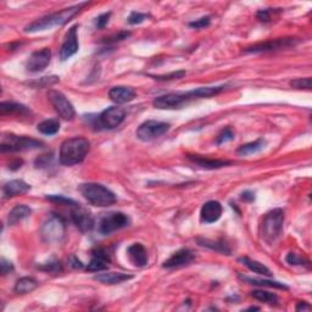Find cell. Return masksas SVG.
Here are the masks:
<instances>
[{"label": "cell", "mask_w": 312, "mask_h": 312, "mask_svg": "<svg viewBox=\"0 0 312 312\" xmlns=\"http://www.w3.org/2000/svg\"><path fill=\"white\" fill-rule=\"evenodd\" d=\"M87 5L88 3H79V4L64 9V10L58 11V13L47 15V16L35 20L34 22L26 26L25 32H27V33H37V32L47 31V29L56 27V26H64L65 23H67L68 21H71V19H73Z\"/></svg>", "instance_id": "1"}, {"label": "cell", "mask_w": 312, "mask_h": 312, "mask_svg": "<svg viewBox=\"0 0 312 312\" xmlns=\"http://www.w3.org/2000/svg\"><path fill=\"white\" fill-rule=\"evenodd\" d=\"M91 149V143L82 137H75L65 141L60 148V162L65 166L81 163Z\"/></svg>", "instance_id": "2"}, {"label": "cell", "mask_w": 312, "mask_h": 312, "mask_svg": "<svg viewBox=\"0 0 312 312\" xmlns=\"http://www.w3.org/2000/svg\"><path fill=\"white\" fill-rule=\"evenodd\" d=\"M79 192L89 204L98 207H108L116 203V195L105 186L99 183H84L79 187Z\"/></svg>", "instance_id": "3"}, {"label": "cell", "mask_w": 312, "mask_h": 312, "mask_svg": "<svg viewBox=\"0 0 312 312\" xmlns=\"http://www.w3.org/2000/svg\"><path fill=\"white\" fill-rule=\"evenodd\" d=\"M284 225V211L275 209L266 213L260 226V236L267 244H273L281 237Z\"/></svg>", "instance_id": "4"}, {"label": "cell", "mask_w": 312, "mask_h": 312, "mask_svg": "<svg viewBox=\"0 0 312 312\" xmlns=\"http://www.w3.org/2000/svg\"><path fill=\"white\" fill-rule=\"evenodd\" d=\"M44 143L37 139L29 138V137H19L15 135H4L2 138V148L3 153H15V151H26V150H33L38 148H43Z\"/></svg>", "instance_id": "5"}, {"label": "cell", "mask_w": 312, "mask_h": 312, "mask_svg": "<svg viewBox=\"0 0 312 312\" xmlns=\"http://www.w3.org/2000/svg\"><path fill=\"white\" fill-rule=\"evenodd\" d=\"M129 224V217L123 212L103 213L102 217L99 218V222H98V232L103 236H109L116 231L128 227Z\"/></svg>", "instance_id": "6"}, {"label": "cell", "mask_w": 312, "mask_h": 312, "mask_svg": "<svg viewBox=\"0 0 312 312\" xmlns=\"http://www.w3.org/2000/svg\"><path fill=\"white\" fill-rule=\"evenodd\" d=\"M190 100H194L192 93L189 92H177V93H168L165 95H160L154 99V108L160 110H174L181 109L182 106L188 104Z\"/></svg>", "instance_id": "7"}, {"label": "cell", "mask_w": 312, "mask_h": 312, "mask_svg": "<svg viewBox=\"0 0 312 312\" xmlns=\"http://www.w3.org/2000/svg\"><path fill=\"white\" fill-rule=\"evenodd\" d=\"M126 117V111L118 106H111V108L104 110L98 117H95L94 127L104 129H114L123 122Z\"/></svg>", "instance_id": "8"}, {"label": "cell", "mask_w": 312, "mask_h": 312, "mask_svg": "<svg viewBox=\"0 0 312 312\" xmlns=\"http://www.w3.org/2000/svg\"><path fill=\"white\" fill-rule=\"evenodd\" d=\"M40 234L48 243L59 242L65 234V222L61 216L53 213L41 226Z\"/></svg>", "instance_id": "9"}, {"label": "cell", "mask_w": 312, "mask_h": 312, "mask_svg": "<svg viewBox=\"0 0 312 312\" xmlns=\"http://www.w3.org/2000/svg\"><path fill=\"white\" fill-rule=\"evenodd\" d=\"M170 123L161 122V121H147L142 123L137 129V137L142 142H151L154 139L160 138L170 129Z\"/></svg>", "instance_id": "10"}, {"label": "cell", "mask_w": 312, "mask_h": 312, "mask_svg": "<svg viewBox=\"0 0 312 312\" xmlns=\"http://www.w3.org/2000/svg\"><path fill=\"white\" fill-rule=\"evenodd\" d=\"M296 38H277V39H271L263 41V43H257L255 46L245 48V54H257V53H267V52H276V50L288 49V48L294 47L298 43Z\"/></svg>", "instance_id": "11"}, {"label": "cell", "mask_w": 312, "mask_h": 312, "mask_svg": "<svg viewBox=\"0 0 312 312\" xmlns=\"http://www.w3.org/2000/svg\"><path fill=\"white\" fill-rule=\"evenodd\" d=\"M48 98H49L53 108L55 109V111L58 112V115L60 116V117L67 121H71L75 118V108H73V105L71 104L70 100H68L61 92L50 91L49 93H48Z\"/></svg>", "instance_id": "12"}, {"label": "cell", "mask_w": 312, "mask_h": 312, "mask_svg": "<svg viewBox=\"0 0 312 312\" xmlns=\"http://www.w3.org/2000/svg\"><path fill=\"white\" fill-rule=\"evenodd\" d=\"M71 219L82 233L93 230L94 219L92 213L79 204L71 207Z\"/></svg>", "instance_id": "13"}, {"label": "cell", "mask_w": 312, "mask_h": 312, "mask_svg": "<svg viewBox=\"0 0 312 312\" xmlns=\"http://www.w3.org/2000/svg\"><path fill=\"white\" fill-rule=\"evenodd\" d=\"M50 59H52V50L49 48H43V49L37 50L29 55L28 60L26 62V68L29 72H40L50 64Z\"/></svg>", "instance_id": "14"}, {"label": "cell", "mask_w": 312, "mask_h": 312, "mask_svg": "<svg viewBox=\"0 0 312 312\" xmlns=\"http://www.w3.org/2000/svg\"><path fill=\"white\" fill-rule=\"evenodd\" d=\"M77 28L78 25L72 26L67 31L65 39L62 41V46L60 49V59L61 61H66L71 56H73L78 52V35H77Z\"/></svg>", "instance_id": "15"}, {"label": "cell", "mask_w": 312, "mask_h": 312, "mask_svg": "<svg viewBox=\"0 0 312 312\" xmlns=\"http://www.w3.org/2000/svg\"><path fill=\"white\" fill-rule=\"evenodd\" d=\"M195 258V254L189 249H181L174 252L170 258L163 262L162 267L165 269H178V267H183L189 265L193 262V260Z\"/></svg>", "instance_id": "16"}, {"label": "cell", "mask_w": 312, "mask_h": 312, "mask_svg": "<svg viewBox=\"0 0 312 312\" xmlns=\"http://www.w3.org/2000/svg\"><path fill=\"white\" fill-rule=\"evenodd\" d=\"M110 256L104 249H95L92 252V260L88 263L87 271L89 272H103L109 269Z\"/></svg>", "instance_id": "17"}, {"label": "cell", "mask_w": 312, "mask_h": 312, "mask_svg": "<svg viewBox=\"0 0 312 312\" xmlns=\"http://www.w3.org/2000/svg\"><path fill=\"white\" fill-rule=\"evenodd\" d=\"M222 215V205L218 201L210 200L205 203L201 207L200 218L205 224H213L218 221Z\"/></svg>", "instance_id": "18"}, {"label": "cell", "mask_w": 312, "mask_h": 312, "mask_svg": "<svg viewBox=\"0 0 312 312\" xmlns=\"http://www.w3.org/2000/svg\"><path fill=\"white\" fill-rule=\"evenodd\" d=\"M127 255L130 262L137 267H144L148 265V251L144 248V245L141 243H135V244L129 245L127 249Z\"/></svg>", "instance_id": "19"}, {"label": "cell", "mask_w": 312, "mask_h": 312, "mask_svg": "<svg viewBox=\"0 0 312 312\" xmlns=\"http://www.w3.org/2000/svg\"><path fill=\"white\" fill-rule=\"evenodd\" d=\"M109 97L116 104H126L132 102L136 98V91L130 87L118 85L110 89Z\"/></svg>", "instance_id": "20"}, {"label": "cell", "mask_w": 312, "mask_h": 312, "mask_svg": "<svg viewBox=\"0 0 312 312\" xmlns=\"http://www.w3.org/2000/svg\"><path fill=\"white\" fill-rule=\"evenodd\" d=\"M188 159L194 162L195 165H198L199 167L205 168V170H217V168L232 165V161H227V160H213L200 155H188Z\"/></svg>", "instance_id": "21"}, {"label": "cell", "mask_w": 312, "mask_h": 312, "mask_svg": "<svg viewBox=\"0 0 312 312\" xmlns=\"http://www.w3.org/2000/svg\"><path fill=\"white\" fill-rule=\"evenodd\" d=\"M132 275H127V273L122 272H98L97 276H94V279L97 282L102 284H109V285H114V284H120L124 281H128V279H132Z\"/></svg>", "instance_id": "22"}, {"label": "cell", "mask_w": 312, "mask_h": 312, "mask_svg": "<svg viewBox=\"0 0 312 312\" xmlns=\"http://www.w3.org/2000/svg\"><path fill=\"white\" fill-rule=\"evenodd\" d=\"M31 189V187L27 183L21 180H14L10 182L5 183L3 187V194L5 198H14L17 195H22L27 193Z\"/></svg>", "instance_id": "23"}, {"label": "cell", "mask_w": 312, "mask_h": 312, "mask_svg": "<svg viewBox=\"0 0 312 312\" xmlns=\"http://www.w3.org/2000/svg\"><path fill=\"white\" fill-rule=\"evenodd\" d=\"M0 114L4 115H20L26 116L31 114L28 108H26L22 104H17L14 102H3L0 104Z\"/></svg>", "instance_id": "24"}, {"label": "cell", "mask_w": 312, "mask_h": 312, "mask_svg": "<svg viewBox=\"0 0 312 312\" xmlns=\"http://www.w3.org/2000/svg\"><path fill=\"white\" fill-rule=\"evenodd\" d=\"M32 210L29 209L27 205H16V206L14 207L13 210L9 212L8 216V222L9 225H16L19 224L20 221H22V219L27 218L29 215H31Z\"/></svg>", "instance_id": "25"}, {"label": "cell", "mask_w": 312, "mask_h": 312, "mask_svg": "<svg viewBox=\"0 0 312 312\" xmlns=\"http://www.w3.org/2000/svg\"><path fill=\"white\" fill-rule=\"evenodd\" d=\"M239 261L243 263V265H245L249 270H250V271H252L254 273H257V275L266 276V277H271V276H272V272L270 271L269 267L263 265V263L258 262V261L251 260V258H249V257H246V256L245 257H240Z\"/></svg>", "instance_id": "26"}, {"label": "cell", "mask_w": 312, "mask_h": 312, "mask_svg": "<svg viewBox=\"0 0 312 312\" xmlns=\"http://www.w3.org/2000/svg\"><path fill=\"white\" fill-rule=\"evenodd\" d=\"M37 287H38L37 279L32 277H22L16 282L14 290L15 293L17 294H27L33 292Z\"/></svg>", "instance_id": "27"}, {"label": "cell", "mask_w": 312, "mask_h": 312, "mask_svg": "<svg viewBox=\"0 0 312 312\" xmlns=\"http://www.w3.org/2000/svg\"><path fill=\"white\" fill-rule=\"evenodd\" d=\"M266 147V141H263V139H257V141L248 143V144L242 145V147L238 149V153L240 154V155H252V154H256L258 151L263 150Z\"/></svg>", "instance_id": "28"}, {"label": "cell", "mask_w": 312, "mask_h": 312, "mask_svg": "<svg viewBox=\"0 0 312 312\" xmlns=\"http://www.w3.org/2000/svg\"><path fill=\"white\" fill-rule=\"evenodd\" d=\"M239 278L242 279V281L248 282V283H250V284L260 285V287H271V288H277V289H283V290H287L288 289V285H285L284 283H281V282L266 281V279L250 278V277H246V276H239Z\"/></svg>", "instance_id": "29"}, {"label": "cell", "mask_w": 312, "mask_h": 312, "mask_svg": "<svg viewBox=\"0 0 312 312\" xmlns=\"http://www.w3.org/2000/svg\"><path fill=\"white\" fill-rule=\"evenodd\" d=\"M224 89V85H219V87H200L193 89V91H190V93H192L194 99H199V98H210L213 97V95H217Z\"/></svg>", "instance_id": "30"}, {"label": "cell", "mask_w": 312, "mask_h": 312, "mask_svg": "<svg viewBox=\"0 0 312 312\" xmlns=\"http://www.w3.org/2000/svg\"><path fill=\"white\" fill-rule=\"evenodd\" d=\"M37 128L41 135L54 136L59 132V129H60V122H59L58 120H54V118H52V120H46L38 124Z\"/></svg>", "instance_id": "31"}, {"label": "cell", "mask_w": 312, "mask_h": 312, "mask_svg": "<svg viewBox=\"0 0 312 312\" xmlns=\"http://www.w3.org/2000/svg\"><path fill=\"white\" fill-rule=\"evenodd\" d=\"M251 296L258 301L266 302L270 305L278 304V296L275 293L265 292V290H254V292H251Z\"/></svg>", "instance_id": "32"}, {"label": "cell", "mask_w": 312, "mask_h": 312, "mask_svg": "<svg viewBox=\"0 0 312 312\" xmlns=\"http://www.w3.org/2000/svg\"><path fill=\"white\" fill-rule=\"evenodd\" d=\"M199 243H200V245L206 246V248L212 249V250L222 252V254H226V255H231L230 246L226 244L224 240H219V242H212V240L203 239V240H199Z\"/></svg>", "instance_id": "33"}, {"label": "cell", "mask_w": 312, "mask_h": 312, "mask_svg": "<svg viewBox=\"0 0 312 312\" xmlns=\"http://www.w3.org/2000/svg\"><path fill=\"white\" fill-rule=\"evenodd\" d=\"M38 269L41 270L44 272H49V273H60L62 272V266L59 260H50L48 262L43 263V265L38 266Z\"/></svg>", "instance_id": "34"}, {"label": "cell", "mask_w": 312, "mask_h": 312, "mask_svg": "<svg viewBox=\"0 0 312 312\" xmlns=\"http://www.w3.org/2000/svg\"><path fill=\"white\" fill-rule=\"evenodd\" d=\"M58 82H59V77L53 76V77H43V78L28 83V84L34 88H46V87H52L53 84H55V83Z\"/></svg>", "instance_id": "35"}, {"label": "cell", "mask_w": 312, "mask_h": 312, "mask_svg": "<svg viewBox=\"0 0 312 312\" xmlns=\"http://www.w3.org/2000/svg\"><path fill=\"white\" fill-rule=\"evenodd\" d=\"M129 35H130L129 32H126V31L118 32V33H116V34H111V35H109V37L103 38V39L100 41H102V43H105V44H114V43H117V41L127 39Z\"/></svg>", "instance_id": "36"}, {"label": "cell", "mask_w": 312, "mask_h": 312, "mask_svg": "<svg viewBox=\"0 0 312 312\" xmlns=\"http://www.w3.org/2000/svg\"><path fill=\"white\" fill-rule=\"evenodd\" d=\"M285 261H287L289 265H293V266H302V265H305V263H308L307 260H305L304 257H301L300 255L295 254V252H289V254L287 255V257H285Z\"/></svg>", "instance_id": "37"}, {"label": "cell", "mask_w": 312, "mask_h": 312, "mask_svg": "<svg viewBox=\"0 0 312 312\" xmlns=\"http://www.w3.org/2000/svg\"><path fill=\"white\" fill-rule=\"evenodd\" d=\"M47 199L50 201H54V203H59L61 205H67V206H70V207L75 206V205L78 204V203H76L75 200H72V199H67L65 197H62V195H48Z\"/></svg>", "instance_id": "38"}, {"label": "cell", "mask_w": 312, "mask_h": 312, "mask_svg": "<svg viewBox=\"0 0 312 312\" xmlns=\"http://www.w3.org/2000/svg\"><path fill=\"white\" fill-rule=\"evenodd\" d=\"M311 78L310 77H306V78H296L294 81L290 82V85L296 89H311Z\"/></svg>", "instance_id": "39"}, {"label": "cell", "mask_w": 312, "mask_h": 312, "mask_svg": "<svg viewBox=\"0 0 312 312\" xmlns=\"http://www.w3.org/2000/svg\"><path fill=\"white\" fill-rule=\"evenodd\" d=\"M233 139H234L233 130H232L231 128H225L221 133H219V136L217 137V141H216V143H217V145H221V144H225V143H227V142L233 141Z\"/></svg>", "instance_id": "40"}, {"label": "cell", "mask_w": 312, "mask_h": 312, "mask_svg": "<svg viewBox=\"0 0 312 312\" xmlns=\"http://www.w3.org/2000/svg\"><path fill=\"white\" fill-rule=\"evenodd\" d=\"M186 76V71H176V72L168 73V75L163 76H153L156 81H171V79H180Z\"/></svg>", "instance_id": "41"}, {"label": "cell", "mask_w": 312, "mask_h": 312, "mask_svg": "<svg viewBox=\"0 0 312 312\" xmlns=\"http://www.w3.org/2000/svg\"><path fill=\"white\" fill-rule=\"evenodd\" d=\"M148 17H149V15L148 14H142V13H137V11H133V13H130L128 17V23L129 25H139V23H142L143 21L147 20Z\"/></svg>", "instance_id": "42"}, {"label": "cell", "mask_w": 312, "mask_h": 312, "mask_svg": "<svg viewBox=\"0 0 312 312\" xmlns=\"http://www.w3.org/2000/svg\"><path fill=\"white\" fill-rule=\"evenodd\" d=\"M210 20H211V19H210L209 16L201 17V19L195 20V21H193V22H190V23H189V27L195 28V29L205 28V27H207V26L210 25Z\"/></svg>", "instance_id": "43"}, {"label": "cell", "mask_w": 312, "mask_h": 312, "mask_svg": "<svg viewBox=\"0 0 312 312\" xmlns=\"http://www.w3.org/2000/svg\"><path fill=\"white\" fill-rule=\"evenodd\" d=\"M110 16H111V13H105V14L100 15V16L97 19V28H99V29L105 28V26L108 25V22L110 20Z\"/></svg>", "instance_id": "44"}, {"label": "cell", "mask_w": 312, "mask_h": 312, "mask_svg": "<svg viewBox=\"0 0 312 312\" xmlns=\"http://www.w3.org/2000/svg\"><path fill=\"white\" fill-rule=\"evenodd\" d=\"M272 9H265V10H258L256 16L257 19L261 21V22H269L271 20V15H272Z\"/></svg>", "instance_id": "45"}, {"label": "cell", "mask_w": 312, "mask_h": 312, "mask_svg": "<svg viewBox=\"0 0 312 312\" xmlns=\"http://www.w3.org/2000/svg\"><path fill=\"white\" fill-rule=\"evenodd\" d=\"M0 266H2V275L3 276L8 275V273L14 271L13 263H11L10 261L5 260V258H2V263H0Z\"/></svg>", "instance_id": "46"}, {"label": "cell", "mask_w": 312, "mask_h": 312, "mask_svg": "<svg viewBox=\"0 0 312 312\" xmlns=\"http://www.w3.org/2000/svg\"><path fill=\"white\" fill-rule=\"evenodd\" d=\"M68 262H70V266L72 267V269H76V270L83 269L82 261L79 260V258L77 257V256H75V255H72V256L70 257V260H68Z\"/></svg>", "instance_id": "47"}, {"label": "cell", "mask_w": 312, "mask_h": 312, "mask_svg": "<svg viewBox=\"0 0 312 312\" xmlns=\"http://www.w3.org/2000/svg\"><path fill=\"white\" fill-rule=\"evenodd\" d=\"M242 199L245 201H254L255 200V193L251 192V190H245V192L242 193Z\"/></svg>", "instance_id": "48"}, {"label": "cell", "mask_w": 312, "mask_h": 312, "mask_svg": "<svg viewBox=\"0 0 312 312\" xmlns=\"http://www.w3.org/2000/svg\"><path fill=\"white\" fill-rule=\"evenodd\" d=\"M295 310L296 311H308V310H311V305H308L307 302H305V301H300L298 302V305H296Z\"/></svg>", "instance_id": "49"}, {"label": "cell", "mask_w": 312, "mask_h": 312, "mask_svg": "<svg viewBox=\"0 0 312 312\" xmlns=\"http://www.w3.org/2000/svg\"><path fill=\"white\" fill-rule=\"evenodd\" d=\"M21 165H22V161H21V160H16V161H15V162H11L10 163L9 168H10V170H13V171L19 170V168L21 167Z\"/></svg>", "instance_id": "50"}, {"label": "cell", "mask_w": 312, "mask_h": 312, "mask_svg": "<svg viewBox=\"0 0 312 312\" xmlns=\"http://www.w3.org/2000/svg\"><path fill=\"white\" fill-rule=\"evenodd\" d=\"M248 310H260V308H258V307H254V306H252V307H249Z\"/></svg>", "instance_id": "51"}]
</instances>
